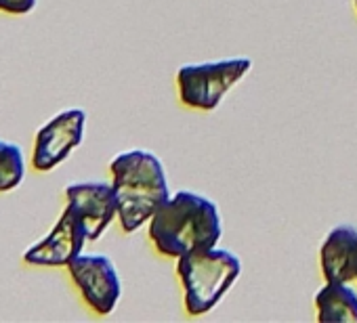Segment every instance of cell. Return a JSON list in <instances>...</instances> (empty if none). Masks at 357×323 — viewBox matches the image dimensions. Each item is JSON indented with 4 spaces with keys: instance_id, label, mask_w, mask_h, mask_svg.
Instances as JSON below:
<instances>
[{
    "instance_id": "cell-10",
    "label": "cell",
    "mask_w": 357,
    "mask_h": 323,
    "mask_svg": "<svg viewBox=\"0 0 357 323\" xmlns=\"http://www.w3.org/2000/svg\"><path fill=\"white\" fill-rule=\"evenodd\" d=\"M317 319L321 323H357V292L340 281H326L315 294Z\"/></svg>"
},
{
    "instance_id": "cell-8",
    "label": "cell",
    "mask_w": 357,
    "mask_h": 323,
    "mask_svg": "<svg viewBox=\"0 0 357 323\" xmlns=\"http://www.w3.org/2000/svg\"><path fill=\"white\" fill-rule=\"evenodd\" d=\"M66 200L84 223L89 242H97L114 219H118V198L114 185L101 181L70 183L66 187Z\"/></svg>"
},
{
    "instance_id": "cell-12",
    "label": "cell",
    "mask_w": 357,
    "mask_h": 323,
    "mask_svg": "<svg viewBox=\"0 0 357 323\" xmlns=\"http://www.w3.org/2000/svg\"><path fill=\"white\" fill-rule=\"evenodd\" d=\"M38 0H0V13L7 15H28L36 9Z\"/></svg>"
},
{
    "instance_id": "cell-2",
    "label": "cell",
    "mask_w": 357,
    "mask_h": 323,
    "mask_svg": "<svg viewBox=\"0 0 357 323\" xmlns=\"http://www.w3.org/2000/svg\"><path fill=\"white\" fill-rule=\"evenodd\" d=\"M112 185L118 198V221L124 233H135L151 221L170 198L162 162L145 149L118 153L109 162Z\"/></svg>"
},
{
    "instance_id": "cell-5",
    "label": "cell",
    "mask_w": 357,
    "mask_h": 323,
    "mask_svg": "<svg viewBox=\"0 0 357 323\" xmlns=\"http://www.w3.org/2000/svg\"><path fill=\"white\" fill-rule=\"evenodd\" d=\"M86 111L80 107L66 109L45 122L34 134L30 166L36 173H51L72 155L84 141Z\"/></svg>"
},
{
    "instance_id": "cell-1",
    "label": "cell",
    "mask_w": 357,
    "mask_h": 323,
    "mask_svg": "<svg viewBox=\"0 0 357 323\" xmlns=\"http://www.w3.org/2000/svg\"><path fill=\"white\" fill-rule=\"evenodd\" d=\"M223 235L221 214L213 200L194 191L168 198L149 221L153 248L168 258H181L194 250L215 248Z\"/></svg>"
},
{
    "instance_id": "cell-11",
    "label": "cell",
    "mask_w": 357,
    "mask_h": 323,
    "mask_svg": "<svg viewBox=\"0 0 357 323\" xmlns=\"http://www.w3.org/2000/svg\"><path fill=\"white\" fill-rule=\"evenodd\" d=\"M26 179V153L13 143L0 139V194L15 191Z\"/></svg>"
},
{
    "instance_id": "cell-13",
    "label": "cell",
    "mask_w": 357,
    "mask_h": 323,
    "mask_svg": "<svg viewBox=\"0 0 357 323\" xmlns=\"http://www.w3.org/2000/svg\"><path fill=\"white\" fill-rule=\"evenodd\" d=\"M355 279H357V252H355Z\"/></svg>"
},
{
    "instance_id": "cell-3",
    "label": "cell",
    "mask_w": 357,
    "mask_h": 323,
    "mask_svg": "<svg viewBox=\"0 0 357 323\" xmlns=\"http://www.w3.org/2000/svg\"><path fill=\"white\" fill-rule=\"evenodd\" d=\"M176 273L185 292V310L198 317L213 310L225 298L242 273V262L229 250L204 248L178 258Z\"/></svg>"
},
{
    "instance_id": "cell-9",
    "label": "cell",
    "mask_w": 357,
    "mask_h": 323,
    "mask_svg": "<svg viewBox=\"0 0 357 323\" xmlns=\"http://www.w3.org/2000/svg\"><path fill=\"white\" fill-rule=\"evenodd\" d=\"M357 231L351 225L334 227L321 244L319 265L326 281L349 283L355 279Z\"/></svg>"
},
{
    "instance_id": "cell-6",
    "label": "cell",
    "mask_w": 357,
    "mask_h": 323,
    "mask_svg": "<svg viewBox=\"0 0 357 323\" xmlns=\"http://www.w3.org/2000/svg\"><path fill=\"white\" fill-rule=\"evenodd\" d=\"M66 269L82 300L93 313L103 317L114 313L122 296V281L109 256L80 254Z\"/></svg>"
},
{
    "instance_id": "cell-4",
    "label": "cell",
    "mask_w": 357,
    "mask_h": 323,
    "mask_svg": "<svg viewBox=\"0 0 357 323\" xmlns=\"http://www.w3.org/2000/svg\"><path fill=\"white\" fill-rule=\"evenodd\" d=\"M250 65L252 61L246 57L181 65L176 72L178 97L188 107L213 111L231 86L250 72Z\"/></svg>"
},
{
    "instance_id": "cell-14",
    "label": "cell",
    "mask_w": 357,
    "mask_h": 323,
    "mask_svg": "<svg viewBox=\"0 0 357 323\" xmlns=\"http://www.w3.org/2000/svg\"><path fill=\"white\" fill-rule=\"evenodd\" d=\"M355 9H357V0H355Z\"/></svg>"
},
{
    "instance_id": "cell-7",
    "label": "cell",
    "mask_w": 357,
    "mask_h": 323,
    "mask_svg": "<svg viewBox=\"0 0 357 323\" xmlns=\"http://www.w3.org/2000/svg\"><path fill=\"white\" fill-rule=\"evenodd\" d=\"M89 242L86 227L72 206H66L59 214L53 229L34 246H30L22 258L30 267L43 269H61L68 267L76 256L82 254L84 244Z\"/></svg>"
}]
</instances>
